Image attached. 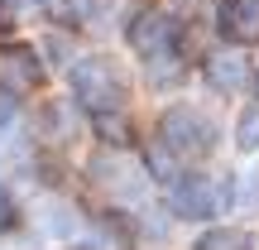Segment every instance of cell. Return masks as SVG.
Returning <instances> with one entry per match:
<instances>
[{
  "instance_id": "6da1fadb",
  "label": "cell",
  "mask_w": 259,
  "mask_h": 250,
  "mask_svg": "<svg viewBox=\"0 0 259 250\" xmlns=\"http://www.w3.org/2000/svg\"><path fill=\"white\" fill-rule=\"evenodd\" d=\"M67 82H72V96L87 116L125 111V77L111 58H82V63H72Z\"/></svg>"
},
{
  "instance_id": "7a4b0ae2",
  "label": "cell",
  "mask_w": 259,
  "mask_h": 250,
  "mask_svg": "<svg viewBox=\"0 0 259 250\" xmlns=\"http://www.w3.org/2000/svg\"><path fill=\"white\" fill-rule=\"evenodd\" d=\"M158 139H163L173 154L183 159H202L216 149V121L206 111H197V106H168L163 116H158Z\"/></svg>"
},
{
  "instance_id": "3957f363",
  "label": "cell",
  "mask_w": 259,
  "mask_h": 250,
  "mask_svg": "<svg viewBox=\"0 0 259 250\" xmlns=\"http://www.w3.org/2000/svg\"><path fill=\"white\" fill-rule=\"evenodd\" d=\"M168 202L183 222H211L231 207V183L226 178H202V173H178L168 183Z\"/></svg>"
},
{
  "instance_id": "277c9868",
  "label": "cell",
  "mask_w": 259,
  "mask_h": 250,
  "mask_svg": "<svg viewBox=\"0 0 259 250\" xmlns=\"http://www.w3.org/2000/svg\"><path fill=\"white\" fill-rule=\"evenodd\" d=\"M125 39H130V48H135L144 63L158 58V53H178V19L163 15V10H144V15L130 19Z\"/></svg>"
},
{
  "instance_id": "5b68a950",
  "label": "cell",
  "mask_w": 259,
  "mask_h": 250,
  "mask_svg": "<svg viewBox=\"0 0 259 250\" xmlns=\"http://www.w3.org/2000/svg\"><path fill=\"white\" fill-rule=\"evenodd\" d=\"M216 29H221V39L235 44V48L259 44V0H221Z\"/></svg>"
},
{
  "instance_id": "8992f818",
  "label": "cell",
  "mask_w": 259,
  "mask_h": 250,
  "mask_svg": "<svg viewBox=\"0 0 259 250\" xmlns=\"http://www.w3.org/2000/svg\"><path fill=\"white\" fill-rule=\"evenodd\" d=\"M206 77H211V87L231 92V87H240L245 63H240V58H231V53H216V58H206Z\"/></svg>"
},
{
  "instance_id": "52a82bcc",
  "label": "cell",
  "mask_w": 259,
  "mask_h": 250,
  "mask_svg": "<svg viewBox=\"0 0 259 250\" xmlns=\"http://www.w3.org/2000/svg\"><path fill=\"white\" fill-rule=\"evenodd\" d=\"M192 250H250V236L240 231H226V226H216V231H202V241Z\"/></svg>"
},
{
  "instance_id": "ba28073f",
  "label": "cell",
  "mask_w": 259,
  "mask_h": 250,
  "mask_svg": "<svg viewBox=\"0 0 259 250\" xmlns=\"http://www.w3.org/2000/svg\"><path fill=\"white\" fill-rule=\"evenodd\" d=\"M92 125H96V135H101L106 145H130V125H125L120 111H111V116H92Z\"/></svg>"
},
{
  "instance_id": "9c48e42d",
  "label": "cell",
  "mask_w": 259,
  "mask_h": 250,
  "mask_svg": "<svg viewBox=\"0 0 259 250\" xmlns=\"http://www.w3.org/2000/svg\"><path fill=\"white\" fill-rule=\"evenodd\" d=\"M235 145H240L245 154H250V149H259V101L240 111V125H235Z\"/></svg>"
},
{
  "instance_id": "30bf717a",
  "label": "cell",
  "mask_w": 259,
  "mask_h": 250,
  "mask_svg": "<svg viewBox=\"0 0 259 250\" xmlns=\"http://www.w3.org/2000/svg\"><path fill=\"white\" fill-rule=\"evenodd\" d=\"M149 173H154V178H163V183H173V178H178V164H173V154H168V149H149Z\"/></svg>"
},
{
  "instance_id": "8fae6325",
  "label": "cell",
  "mask_w": 259,
  "mask_h": 250,
  "mask_svg": "<svg viewBox=\"0 0 259 250\" xmlns=\"http://www.w3.org/2000/svg\"><path fill=\"white\" fill-rule=\"evenodd\" d=\"M63 10H67L72 19H92V15H96V0H63Z\"/></svg>"
},
{
  "instance_id": "7c38bea8",
  "label": "cell",
  "mask_w": 259,
  "mask_h": 250,
  "mask_svg": "<svg viewBox=\"0 0 259 250\" xmlns=\"http://www.w3.org/2000/svg\"><path fill=\"white\" fill-rule=\"evenodd\" d=\"M15 226V202H10V193L0 188V231H10Z\"/></svg>"
},
{
  "instance_id": "4fadbf2b",
  "label": "cell",
  "mask_w": 259,
  "mask_h": 250,
  "mask_svg": "<svg viewBox=\"0 0 259 250\" xmlns=\"http://www.w3.org/2000/svg\"><path fill=\"white\" fill-rule=\"evenodd\" d=\"M15 116V96H10V87H0V125Z\"/></svg>"
}]
</instances>
